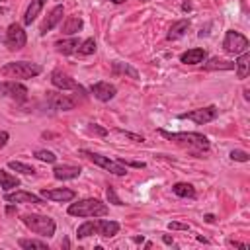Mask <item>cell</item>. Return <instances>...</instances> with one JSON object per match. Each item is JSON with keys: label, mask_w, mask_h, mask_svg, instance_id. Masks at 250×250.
<instances>
[{"label": "cell", "mask_w": 250, "mask_h": 250, "mask_svg": "<svg viewBox=\"0 0 250 250\" xmlns=\"http://www.w3.org/2000/svg\"><path fill=\"white\" fill-rule=\"evenodd\" d=\"M119 232V223L109 221V219H98V221H86L76 229L78 238H86L90 234H100L105 238H111Z\"/></svg>", "instance_id": "1"}, {"label": "cell", "mask_w": 250, "mask_h": 250, "mask_svg": "<svg viewBox=\"0 0 250 250\" xmlns=\"http://www.w3.org/2000/svg\"><path fill=\"white\" fill-rule=\"evenodd\" d=\"M107 205L96 197H86V199H80L76 203H70L68 205V215L72 217H105L107 215Z\"/></svg>", "instance_id": "2"}, {"label": "cell", "mask_w": 250, "mask_h": 250, "mask_svg": "<svg viewBox=\"0 0 250 250\" xmlns=\"http://www.w3.org/2000/svg\"><path fill=\"white\" fill-rule=\"evenodd\" d=\"M158 133L164 139L174 141V143H178V145H182V146H186L189 150H193V148L207 150L209 148V139L205 135H201V133H186V131H182V133H170V131H164V129H160Z\"/></svg>", "instance_id": "3"}, {"label": "cell", "mask_w": 250, "mask_h": 250, "mask_svg": "<svg viewBox=\"0 0 250 250\" xmlns=\"http://www.w3.org/2000/svg\"><path fill=\"white\" fill-rule=\"evenodd\" d=\"M21 221H23V225H25L31 232H35V234H39V236H43V238H51V236L55 234V230H57L55 221H53L51 217H47V215L27 213V215L21 217Z\"/></svg>", "instance_id": "4"}, {"label": "cell", "mask_w": 250, "mask_h": 250, "mask_svg": "<svg viewBox=\"0 0 250 250\" xmlns=\"http://www.w3.org/2000/svg\"><path fill=\"white\" fill-rule=\"evenodd\" d=\"M41 66L37 62H27V61H14V62H6L2 66V74L8 78H35L37 74H41Z\"/></svg>", "instance_id": "5"}, {"label": "cell", "mask_w": 250, "mask_h": 250, "mask_svg": "<svg viewBox=\"0 0 250 250\" xmlns=\"http://www.w3.org/2000/svg\"><path fill=\"white\" fill-rule=\"evenodd\" d=\"M82 156H86L88 160H92L96 166L115 174V176H125L127 174V166H123L119 160H113L109 156H104V154H98V152H92V150H80Z\"/></svg>", "instance_id": "6"}, {"label": "cell", "mask_w": 250, "mask_h": 250, "mask_svg": "<svg viewBox=\"0 0 250 250\" xmlns=\"http://www.w3.org/2000/svg\"><path fill=\"white\" fill-rule=\"evenodd\" d=\"M223 47L227 53L230 55H240L244 51H248L250 47V41L246 35H242L240 31H234V29H229L225 33V39H223Z\"/></svg>", "instance_id": "7"}, {"label": "cell", "mask_w": 250, "mask_h": 250, "mask_svg": "<svg viewBox=\"0 0 250 250\" xmlns=\"http://www.w3.org/2000/svg\"><path fill=\"white\" fill-rule=\"evenodd\" d=\"M4 43L10 51H20L25 47L27 43V35H25V29L23 25L20 23H10L8 29H6V37H4Z\"/></svg>", "instance_id": "8"}, {"label": "cell", "mask_w": 250, "mask_h": 250, "mask_svg": "<svg viewBox=\"0 0 250 250\" xmlns=\"http://www.w3.org/2000/svg\"><path fill=\"white\" fill-rule=\"evenodd\" d=\"M217 115H219L217 105H205V107H197V109L180 113L178 117H180V119H189V121H193L195 125H205V123L217 119Z\"/></svg>", "instance_id": "9"}, {"label": "cell", "mask_w": 250, "mask_h": 250, "mask_svg": "<svg viewBox=\"0 0 250 250\" xmlns=\"http://www.w3.org/2000/svg\"><path fill=\"white\" fill-rule=\"evenodd\" d=\"M45 100L51 105V109H57V111H70V109L76 107V100L70 98V96H66V94H62V92L49 90L45 94Z\"/></svg>", "instance_id": "10"}, {"label": "cell", "mask_w": 250, "mask_h": 250, "mask_svg": "<svg viewBox=\"0 0 250 250\" xmlns=\"http://www.w3.org/2000/svg\"><path fill=\"white\" fill-rule=\"evenodd\" d=\"M0 98H10L14 102H25L27 100V88L14 80L0 82Z\"/></svg>", "instance_id": "11"}, {"label": "cell", "mask_w": 250, "mask_h": 250, "mask_svg": "<svg viewBox=\"0 0 250 250\" xmlns=\"http://www.w3.org/2000/svg\"><path fill=\"white\" fill-rule=\"evenodd\" d=\"M51 82H53V86L55 88H59L61 92H64V90H76V92H84L82 90V86L80 84H76V80L74 78H70L66 72H62V70H53L51 72Z\"/></svg>", "instance_id": "12"}, {"label": "cell", "mask_w": 250, "mask_h": 250, "mask_svg": "<svg viewBox=\"0 0 250 250\" xmlns=\"http://www.w3.org/2000/svg\"><path fill=\"white\" fill-rule=\"evenodd\" d=\"M90 94H94V98L100 100V102H109V100L115 98L117 88L109 82H96V84L90 86Z\"/></svg>", "instance_id": "13"}, {"label": "cell", "mask_w": 250, "mask_h": 250, "mask_svg": "<svg viewBox=\"0 0 250 250\" xmlns=\"http://www.w3.org/2000/svg\"><path fill=\"white\" fill-rule=\"evenodd\" d=\"M4 199H6L8 203H43V197H41V195H35V193L23 191V189L6 191Z\"/></svg>", "instance_id": "14"}, {"label": "cell", "mask_w": 250, "mask_h": 250, "mask_svg": "<svg viewBox=\"0 0 250 250\" xmlns=\"http://www.w3.org/2000/svg\"><path fill=\"white\" fill-rule=\"evenodd\" d=\"M41 197L43 199H51V201H61V203H66V201H72L76 197V193L68 188H55V189H41Z\"/></svg>", "instance_id": "15"}, {"label": "cell", "mask_w": 250, "mask_h": 250, "mask_svg": "<svg viewBox=\"0 0 250 250\" xmlns=\"http://www.w3.org/2000/svg\"><path fill=\"white\" fill-rule=\"evenodd\" d=\"M62 14H64L62 6H61V4H59V6H55V8L47 14V18L43 20V23H41V29H39V31H41L43 35H45L47 31H51V29H53L61 20H62Z\"/></svg>", "instance_id": "16"}, {"label": "cell", "mask_w": 250, "mask_h": 250, "mask_svg": "<svg viewBox=\"0 0 250 250\" xmlns=\"http://www.w3.org/2000/svg\"><path fill=\"white\" fill-rule=\"evenodd\" d=\"M80 166H72V164H62V166H55L53 168V176L57 178V180H74V178H78L80 176Z\"/></svg>", "instance_id": "17"}, {"label": "cell", "mask_w": 250, "mask_h": 250, "mask_svg": "<svg viewBox=\"0 0 250 250\" xmlns=\"http://www.w3.org/2000/svg\"><path fill=\"white\" fill-rule=\"evenodd\" d=\"M205 57H207L205 49L193 47V49H188L186 53H182V55H180V61H182L184 64H199V62H205Z\"/></svg>", "instance_id": "18"}, {"label": "cell", "mask_w": 250, "mask_h": 250, "mask_svg": "<svg viewBox=\"0 0 250 250\" xmlns=\"http://www.w3.org/2000/svg\"><path fill=\"white\" fill-rule=\"evenodd\" d=\"M188 27H189V20H178V21H174L172 27H170L168 33H166V39L176 41V39L184 37V33L188 31Z\"/></svg>", "instance_id": "19"}, {"label": "cell", "mask_w": 250, "mask_h": 250, "mask_svg": "<svg viewBox=\"0 0 250 250\" xmlns=\"http://www.w3.org/2000/svg\"><path fill=\"white\" fill-rule=\"evenodd\" d=\"M43 6H45V0H31V4L27 6V10L23 14V23L31 25L35 21V18L39 16V12L43 10Z\"/></svg>", "instance_id": "20"}, {"label": "cell", "mask_w": 250, "mask_h": 250, "mask_svg": "<svg viewBox=\"0 0 250 250\" xmlns=\"http://www.w3.org/2000/svg\"><path fill=\"white\" fill-rule=\"evenodd\" d=\"M82 25H84V21H82L80 16H68L62 21V33L64 35H74V33H78L82 29Z\"/></svg>", "instance_id": "21"}, {"label": "cell", "mask_w": 250, "mask_h": 250, "mask_svg": "<svg viewBox=\"0 0 250 250\" xmlns=\"http://www.w3.org/2000/svg\"><path fill=\"white\" fill-rule=\"evenodd\" d=\"M234 68H236V76L240 80L248 76V68H250V53L248 51H244V53L238 55V59L234 62Z\"/></svg>", "instance_id": "22"}, {"label": "cell", "mask_w": 250, "mask_h": 250, "mask_svg": "<svg viewBox=\"0 0 250 250\" xmlns=\"http://www.w3.org/2000/svg\"><path fill=\"white\" fill-rule=\"evenodd\" d=\"M203 68H205V70H232V68H234V62L223 61V59H219V57H213V59H209L207 62H203Z\"/></svg>", "instance_id": "23"}, {"label": "cell", "mask_w": 250, "mask_h": 250, "mask_svg": "<svg viewBox=\"0 0 250 250\" xmlns=\"http://www.w3.org/2000/svg\"><path fill=\"white\" fill-rule=\"evenodd\" d=\"M78 45H80V41H78L76 37H70V39H61V41H57V43H55L57 51H59V53H62V55H70V53H76Z\"/></svg>", "instance_id": "24"}, {"label": "cell", "mask_w": 250, "mask_h": 250, "mask_svg": "<svg viewBox=\"0 0 250 250\" xmlns=\"http://www.w3.org/2000/svg\"><path fill=\"white\" fill-rule=\"evenodd\" d=\"M20 186V180L16 178V176H12L10 172H6V170H0V188L4 189V191H10V189H14V188H18Z\"/></svg>", "instance_id": "25"}, {"label": "cell", "mask_w": 250, "mask_h": 250, "mask_svg": "<svg viewBox=\"0 0 250 250\" xmlns=\"http://www.w3.org/2000/svg\"><path fill=\"white\" fill-rule=\"evenodd\" d=\"M111 70H113V74H127L129 78H139V72L129 64V62H113V66H111Z\"/></svg>", "instance_id": "26"}, {"label": "cell", "mask_w": 250, "mask_h": 250, "mask_svg": "<svg viewBox=\"0 0 250 250\" xmlns=\"http://www.w3.org/2000/svg\"><path fill=\"white\" fill-rule=\"evenodd\" d=\"M172 191L178 195V197H195V189L191 184H186V182H178L172 186Z\"/></svg>", "instance_id": "27"}, {"label": "cell", "mask_w": 250, "mask_h": 250, "mask_svg": "<svg viewBox=\"0 0 250 250\" xmlns=\"http://www.w3.org/2000/svg\"><path fill=\"white\" fill-rule=\"evenodd\" d=\"M18 244L25 250H31V248H39V250H47V242L43 240H37V238H20Z\"/></svg>", "instance_id": "28"}, {"label": "cell", "mask_w": 250, "mask_h": 250, "mask_svg": "<svg viewBox=\"0 0 250 250\" xmlns=\"http://www.w3.org/2000/svg\"><path fill=\"white\" fill-rule=\"evenodd\" d=\"M76 53H78V55H92V53H96V39H94V37H88V39L80 41Z\"/></svg>", "instance_id": "29"}, {"label": "cell", "mask_w": 250, "mask_h": 250, "mask_svg": "<svg viewBox=\"0 0 250 250\" xmlns=\"http://www.w3.org/2000/svg\"><path fill=\"white\" fill-rule=\"evenodd\" d=\"M8 168L10 170H14V172H20V174H35V168L33 166H29V164H23V162H20V160H10L8 162Z\"/></svg>", "instance_id": "30"}, {"label": "cell", "mask_w": 250, "mask_h": 250, "mask_svg": "<svg viewBox=\"0 0 250 250\" xmlns=\"http://www.w3.org/2000/svg\"><path fill=\"white\" fill-rule=\"evenodd\" d=\"M33 156H35L37 160H41V162H49V164H53V162L57 160L55 152H51V150H35Z\"/></svg>", "instance_id": "31"}, {"label": "cell", "mask_w": 250, "mask_h": 250, "mask_svg": "<svg viewBox=\"0 0 250 250\" xmlns=\"http://www.w3.org/2000/svg\"><path fill=\"white\" fill-rule=\"evenodd\" d=\"M230 158L236 160V162H248L250 160V154L246 150H230Z\"/></svg>", "instance_id": "32"}, {"label": "cell", "mask_w": 250, "mask_h": 250, "mask_svg": "<svg viewBox=\"0 0 250 250\" xmlns=\"http://www.w3.org/2000/svg\"><path fill=\"white\" fill-rule=\"evenodd\" d=\"M105 195H107V201H109V203H113V205H123V201L117 197V193H115V189H113L111 186L105 189Z\"/></svg>", "instance_id": "33"}, {"label": "cell", "mask_w": 250, "mask_h": 250, "mask_svg": "<svg viewBox=\"0 0 250 250\" xmlns=\"http://www.w3.org/2000/svg\"><path fill=\"white\" fill-rule=\"evenodd\" d=\"M117 133L125 135L127 139H131V141H135V143H143V141H145L141 135H135V133H131V131H123V129H117Z\"/></svg>", "instance_id": "34"}, {"label": "cell", "mask_w": 250, "mask_h": 250, "mask_svg": "<svg viewBox=\"0 0 250 250\" xmlns=\"http://www.w3.org/2000/svg\"><path fill=\"white\" fill-rule=\"evenodd\" d=\"M168 229H170V230H189V225H186V223H178V221H172V223H168Z\"/></svg>", "instance_id": "35"}, {"label": "cell", "mask_w": 250, "mask_h": 250, "mask_svg": "<svg viewBox=\"0 0 250 250\" xmlns=\"http://www.w3.org/2000/svg\"><path fill=\"white\" fill-rule=\"evenodd\" d=\"M88 129H90L92 133H96V135H100V137H104V135H107V129H104V127H100L98 123H90V125H88Z\"/></svg>", "instance_id": "36"}, {"label": "cell", "mask_w": 250, "mask_h": 250, "mask_svg": "<svg viewBox=\"0 0 250 250\" xmlns=\"http://www.w3.org/2000/svg\"><path fill=\"white\" fill-rule=\"evenodd\" d=\"M123 166H133V168H145V162H137V160H123V158H117Z\"/></svg>", "instance_id": "37"}, {"label": "cell", "mask_w": 250, "mask_h": 250, "mask_svg": "<svg viewBox=\"0 0 250 250\" xmlns=\"http://www.w3.org/2000/svg\"><path fill=\"white\" fill-rule=\"evenodd\" d=\"M8 139H10V135H8L6 131H0V148H4V146H6Z\"/></svg>", "instance_id": "38"}, {"label": "cell", "mask_w": 250, "mask_h": 250, "mask_svg": "<svg viewBox=\"0 0 250 250\" xmlns=\"http://www.w3.org/2000/svg\"><path fill=\"white\" fill-rule=\"evenodd\" d=\"M229 246H234V248H242V250H246V248H248V244H242V242H234V240H229Z\"/></svg>", "instance_id": "39"}, {"label": "cell", "mask_w": 250, "mask_h": 250, "mask_svg": "<svg viewBox=\"0 0 250 250\" xmlns=\"http://www.w3.org/2000/svg\"><path fill=\"white\" fill-rule=\"evenodd\" d=\"M191 8H193V6H191V2H184V4H182V10H184V12H189Z\"/></svg>", "instance_id": "40"}, {"label": "cell", "mask_w": 250, "mask_h": 250, "mask_svg": "<svg viewBox=\"0 0 250 250\" xmlns=\"http://www.w3.org/2000/svg\"><path fill=\"white\" fill-rule=\"evenodd\" d=\"M162 240H164V244H172V242H174V240H172V236H168V234H164V236H162Z\"/></svg>", "instance_id": "41"}, {"label": "cell", "mask_w": 250, "mask_h": 250, "mask_svg": "<svg viewBox=\"0 0 250 250\" xmlns=\"http://www.w3.org/2000/svg\"><path fill=\"white\" fill-rule=\"evenodd\" d=\"M203 219H205L207 223H213V221H215V215H211V213H209V215H205Z\"/></svg>", "instance_id": "42"}, {"label": "cell", "mask_w": 250, "mask_h": 250, "mask_svg": "<svg viewBox=\"0 0 250 250\" xmlns=\"http://www.w3.org/2000/svg\"><path fill=\"white\" fill-rule=\"evenodd\" d=\"M111 2H113V4H123L125 0H111Z\"/></svg>", "instance_id": "43"}, {"label": "cell", "mask_w": 250, "mask_h": 250, "mask_svg": "<svg viewBox=\"0 0 250 250\" xmlns=\"http://www.w3.org/2000/svg\"><path fill=\"white\" fill-rule=\"evenodd\" d=\"M4 12H6V10H4V8H2V6H0V16H2V14H4Z\"/></svg>", "instance_id": "44"}, {"label": "cell", "mask_w": 250, "mask_h": 250, "mask_svg": "<svg viewBox=\"0 0 250 250\" xmlns=\"http://www.w3.org/2000/svg\"><path fill=\"white\" fill-rule=\"evenodd\" d=\"M139 2H148V0H139Z\"/></svg>", "instance_id": "45"}]
</instances>
